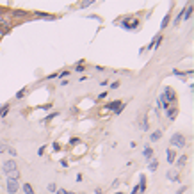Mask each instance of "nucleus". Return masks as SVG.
<instances>
[{"label": "nucleus", "mask_w": 194, "mask_h": 194, "mask_svg": "<svg viewBox=\"0 0 194 194\" xmlns=\"http://www.w3.org/2000/svg\"><path fill=\"white\" fill-rule=\"evenodd\" d=\"M162 98H164V101L167 105H175V103H176V94H175V91H173L171 87H166L164 89Z\"/></svg>", "instance_id": "obj_1"}, {"label": "nucleus", "mask_w": 194, "mask_h": 194, "mask_svg": "<svg viewBox=\"0 0 194 194\" xmlns=\"http://www.w3.org/2000/svg\"><path fill=\"white\" fill-rule=\"evenodd\" d=\"M171 146H175V148H183L185 146V137L182 136V134H173L171 136Z\"/></svg>", "instance_id": "obj_2"}, {"label": "nucleus", "mask_w": 194, "mask_h": 194, "mask_svg": "<svg viewBox=\"0 0 194 194\" xmlns=\"http://www.w3.org/2000/svg\"><path fill=\"white\" fill-rule=\"evenodd\" d=\"M18 189H20V185H18V180H13V178H7V194H16L18 192Z\"/></svg>", "instance_id": "obj_3"}, {"label": "nucleus", "mask_w": 194, "mask_h": 194, "mask_svg": "<svg viewBox=\"0 0 194 194\" xmlns=\"http://www.w3.org/2000/svg\"><path fill=\"white\" fill-rule=\"evenodd\" d=\"M119 25H121L123 29H127V30H134V29L137 27V25H139V20H137V18H134L132 22H128V20H123V22L119 23Z\"/></svg>", "instance_id": "obj_4"}, {"label": "nucleus", "mask_w": 194, "mask_h": 194, "mask_svg": "<svg viewBox=\"0 0 194 194\" xmlns=\"http://www.w3.org/2000/svg\"><path fill=\"white\" fill-rule=\"evenodd\" d=\"M13 171H16V160H6L4 162V173L11 175Z\"/></svg>", "instance_id": "obj_5"}, {"label": "nucleus", "mask_w": 194, "mask_h": 194, "mask_svg": "<svg viewBox=\"0 0 194 194\" xmlns=\"http://www.w3.org/2000/svg\"><path fill=\"white\" fill-rule=\"evenodd\" d=\"M166 114H167V118H169V121L176 119V116H178V109H176V105L167 107V109H166Z\"/></svg>", "instance_id": "obj_6"}, {"label": "nucleus", "mask_w": 194, "mask_h": 194, "mask_svg": "<svg viewBox=\"0 0 194 194\" xmlns=\"http://www.w3.org/2000/svg\"><path fill=\"white\" fill-rule=\"evenodd\" d=\"M121 103H123L121 100H114V101H110V103H107V109L109 110H112V112H116L118 109L121 107Z\"/></svg>", "instance_id": "obj_7"}, {"label": "nucleus", "mask_w": 194, "mask_h": 194, "mask_svg": "<svg viewBox=\"0 0 194 194\" xmlns=\"http://www.w3.org/2000/svg\"><path fill=\"white\" fill-rule=\"evenodd\" d=\"M139 192L141 194H144L146 192V176H144V175H141V176H139Z\"/></svg>", "instance_id": "obj_8"}, {"label": "nucleus", "mask_w": 194, "mask_h": 194, "mask_svg": "<svg viewBox=\"0 0 194 194\" xmlns=\"http://www.w3.org/2000/svg\"><path fill=\"white\" fill-rule=\"evenodd\" d=\"M166 158H167V162H169V164H173V162H175V158H176L175 150H167V151H166Z\"/></svg>", "instance_id": "obj_9"}, {"label": "nucleus", "mask_w": 194, "mask_h": 194, "mask_svg": "<svg viewBox=\"0 0 194 194\" xmlns=\"http://www.w3.org/2000/svg\"><path fill=\"white\" fill-rule=\"evenodd\" d=\"M151 155H153V150H151V146H146L143 150V157L146 158V160H151Z\"/></svg>", "instance_id": "obj_10"}, {"label": "nucleus", "mask_w": 194, "mask_h": 194, "mask_svg": "<svg viewBox=\"0 0 194 194\" xmlns=\"http://www.w3.org/2000/svg\"><path fill=\"white\" fill-rule=\"evenodd\" d=\"M166 176H167V180H171V182H178L180 180V176H178V173L176 171H169Z\"/></svg>", "instance_id": "obj_11"}, {"label": "nucleus", "mask_w": 194, "mask_h": 194, "mask_svg": "<svg viewBox=\"0 0 194 194\" xmlns=\"http://www.w3.org/2000/svg\"><path fill=\"white\" fill-rule=\"evenodd\" d=\"M191 15H192V6H187L185 11H183V20H189Z\"/></svg>", "instance_id": "obj_12"}, {"label": "nucleus", "mask_w": 194, "mask_h": 194, "mask_svg": "<svg viewBox=\"0 0 194 194\" xmlns=\"http://www.w3.org/2000/svg\"><path fill=\"white\" fill-rule=\"evenodd\" d=\"M157 167H158V162H157V158H155V160L151 158V160H150V164H148V169H150V171H157Z\"/></svg>", "instance_id": "obj_13"}, {"label": "nucleus", "mask_w": 194, "mask_h": 194, "mask_svg": "<svg viewBox=\"0 0 194 194\" xmlns=\"http://www.w3.org/2000/svg\"><path fill=\"white\" fill-rule=\"evenodd\" d=\"M23 192L25 194H34V189H32V185H30V183H23Z\"/></svg>", "instance_id": "obj_14"}, {"label": "nucleus", "mask_w": 194, "mask_h": 194, "mask_svg": "<svg viewBox=\"0 0 194 194\" xmlns=\"http://www.w3.org/2000/svg\"><path fill=\"white\" fill-rule=\"evenodd\" d=\"M160 137H162V132H160V130H155V132L150 136V139H151V141H158Z\"/></svg>", "instance_id": "obj_15"}, {"label": "nucleus", "mask_w": 194, "mask_h": 194, "mask_svg": "<svg viewBox=\"0 0 194 194\" xmlns=\"http://www.w3.org/2000/svg\"><path fill=\"white\" fill-rule=\"evenodd\" d=\"M185 162H187V157L185 155H182V157H178V160H176V166H178V167H183Z\"/></svg>", "instance_id": "obj_16"}, {"label": "nucleus", "mask_w": 194, "mask_h": 194, "mask_svg": "<svg viewBox=\"0 0 194 194\" xmlns=\"http://www.w3.org/2000/svg\"><path fill=\"white\" fill-rule=\"evenodd\" d=\"M169 18H171V16H169V13H167V15H166V18L162 20V23H160V29H162V30L167 27V23H169Z\"/></svg>", "instance_id": "obj_17"}, {"label": "nucleus", "mask_w": 194, "mask_h": 194, "mask_svg": "<svg viewBox=\"0 0 194 194\" xmlns=\"http://www.w3.org/2000/svg\"><path fill=\"white\" fill-rule=\"evenodd\" d=\"M7 112H9V105L6 103L4 107H0V118H4V116L7 114Z\"/></svg>", "instance_id": "obj_18"}, {"label": "nucleus", "mask_w": 194, "mask_h": 194, "mask_svg": "<svg viewBox=\"0 0 194 194\" xmlns=\"http://www.w3.org/2000/svg\"><path fill=\"white\" fill-rule=\"evenodd\" d=\"M57 116H59V112L55 110V112H52V114H48V116H46V118H45V121H50V119H54V118H57Z\"/></svg>", "instance_id": "obj_19"}, {"label": "nucleus", "mask_w": 194, "mask_h": 194, "mask_svg": "<svg viewBox=\"0 0 194 194\" xmlns=\"http://www.w3.org/2000/svg\"><path fill=\"white\" fill-rule=\"evenodd\" d=\"M7 178H13V180H18V178H20V173H18V169H16V171H13V173H11V175H9Z\"/></svg>", "instance_id": "obj_20"}, {"label": "nucleus", "mask_w": 194, "mask_h": 194, "mask_svg": "<svg viewBox=\"0 0 194 194\" xmlns=\"http://www.w3.org/2000/svg\"><path fill=\"white\" fill-rule=\"evenodd\" d=\"M46 189H48V192H55V191H57V185H55V183H48Z\"/></svg>", "instance_id": "obj_21"}, {"label": "nucleus", "mask_w": 194, "mask_h": 194, "mask_svg": "<svg viewBox=\"0 0 194 194\" xmlns=\"http://www.w3.org/2000/svg\"><path fill=\"white\" fill-rule=\"evenodd\" d=\"M25 93H27V87H25V89H22V91H18V93H16V98H23V96H25Z\"/></svg>", "instance_id": "obj_22"}, {"label": "nucleus", "mask_w": 194, "mask_h": 194, "mask_svg": "<svg viewBox=\"0 0 194 194\" xmlns=\"http://www.w3.org/2000/svg\"><path fill=\"white\" fill-rule=\"evenodd\" d=\"M55 194H73V192H71V191H66V189H57Z\"/></svg>", "instance_id": "obj_23"}, {"label": "nucleus", "mask_w": 194, "mask_h": 194, "mask_svg": "<svg viewBox=\"0 0 194 194\" xmlns=\"http://www.w3.org/2000/svg\"><path fill=\"white\" fill-rule=\"evenodd\" d=\"M91 4H94L93 0H86V2H82V4H80V7H89Z\"/></svg>", "instance_id": "obj_24"}, {"label": "nucleus", "mask_w": 194, "mask_h": 194, "mask_svg": "<svg viewBox=\"0 0 194 194\" xmlns=\"http://www.w3.org/2000/svg\"><path fill=\"white\" fill-rule=\"evenodd\" d=\"M68 75H70V71H68V70H64V71H61V73H59L57 77H59V79H64V77H68Z\"/></svg>", "instance_id": "obj_25"}, {"label": "nucleus", "mask_w": 194, "mask_h": 194, "mask_svg": "<svg viewBox=\"0 0 194 194\" xmlns=\"http://www.w3.org/2000/svg\"><path fill=\"white\" fill-rule=\"evenodd\" d=\"M52 148H54V151H59V150H61V144H59V143H54V144H52Z\"/></svg>", "instance_id": "obj_26"}, {"label": "nucleus", "mask_w": 194, "mask_h": 194, "mask_svg": "<svg viewBox=\"0 0 194 194\" xmlns=\"http://www.w3.org/2000/svg\"><path fill=\"white\" fill-rule=\"evenodd\" d=\"M143 130H148V119L143 118Z\"/></svg>", "instance_id": "obj_27"}, {"label": "nucleus", "mask_w": 194, "mask_h": 194, "mask_svg": "<svg viewBox=\"0 0 194 194\" xmlns=\"http://www.w3.org/2000/svg\"><path fill=\"white\" fill-rule=\"evenodd\" d=\"M80 141L77 139V137H73V139H70V144H79Z\"/></svg>", "instance_id": "obj_28"}, {"label": "nucleus", "mask_w": 194, "mask_h": 194, "mask_svg": "<svg viewBox=\"0 0 194 194\" xmlns=\"http://www.w3.org/2000/svg\"><path fill=\"white\" fill-rule=\"evenodd\" d=\"M13 15H15V16H25V13H23V11H15Z\"/></svg>", "instance_id": "obj_29"}, {"label": "nucleus", "mask_w": 194, "mask_h": 194, "mask_svg": "<svg viewBox=\"0 0 194 194\" xmlns=\"http://www.w3.org/2000/svg\"><path fill=\"white\" fill-rule=\"evenodd\" d=\"M41 109H43V110H50V109H52V103H46V105H43Z\"/></svg>", "instance_id": "obj_30"}, {"label": "nucleus", "mask_w": 194, "mask_h": 194, "mask_svg": "<svg viewBox=\"0 0 194 194\" xmlns=\"http://www.w3.org/2000/svg\"><path fill=\"white\" fill-rule=\"evenodd\" d=\"M75 71H77V73H82V71H84V66H77V68H75Z\"/></svg>", "instance_id": "obj_31"}, {"label": "nucleus", "mask_w": 194, "mask_h": 194, "mask_svg": "<svg viewBox=\"0 0 194 194\" xmlns=\"http://www.w3.org/2000/svg\"><path fill=\"white\" fill-rule=\"evenodd\" d=\"M45 153V146H41V148H39V150H37V155H39V157H41V155H43Z\"/></svg>", "instance_id": "obj_32"}, {"label": "nucleus", "mask_w": 194, "mask_h": 194, "mask_svg": "<svg viewBox=\"0 0 194 194\" xmlns=\"http://www.w3.org/2000/svg\"><path fill=\"white\" fill-rule=\"evenodd\" d=\"M116 87H119V82H112L110 84V89H116Z\"/></svg>", "instance_id": "obj_33"}, {"label": "nucleus", "mask_w": 194, "mask_h": 194, "mask_svg": "<svg viewBox=\"0 0 194 194\" xmlns=\"http://www.w3.org/2000/svg\"><path fill=\"white\" fill-rule=\"evenodd\" d=\"M7 151H9V153H11V155H13V157H15V155H16V150H15V148H7Z\"/></svg>", "instance_id": "obj_34"}, {"label": "nucleus", "mask_w": 194, "mask_h": 194, "mask_svg": "<svg viewBox=\"0 0 194 194\" xmlns=\"http://www.w3.org/2000/svg\"><path fill=\"white\" fill-rule=\"evenodd\" d=\"M61 166H63V167H68V160H64V158H63V160H61Z\"/></svg>", "instance_id": "obj_35"}, {"label": "nucleus", "mask_w": 194, "mask_h": 194, "mask_svg": "<svg viewBox=\"0 0 194 194\" xmlns=\"http://www.w3.org/2000/svg\"><path fill=\"white\" fill-rule=\"evenodd\" d=\"M185 191H187V187H182V189H178V192H176V194H183Z\"/></svg>", "instance_id": "obj_36"}, {"label": "nucleus", "mask_w": 194, "mask_h": 194, "mask_svg": "<svg viewBox=\"0 0 194 194\" xmlns=\"http://www.w3.org/2000/svg\"><path fill=\"white\" fill-rule=\"evenodd\" d=\"M137 192H139V187H134V189H132V192H130V194H137Z\"/></svg>", "instance_id": "obj_37"}, {"label": "nucleus", "mask_w": 194, "mask_h": 194, "mask_svg": "<svg viewBox=\"0 0 194 194\" xmlns=\"http://www.w3.org/2000/svg\"><path fill=\"white\" fill-rule=\"evenodd\" d=\"M101 192H103L101 189H94V194H101Z\"/></svg>", "instance_id": "obj_38"}, {"label": "nucleus", "mask_w": 194, "mask_h": 194, "mask_svg": "<svg viewBox=\"0 0 194 194\" xmlns=\"http://www.w3.org/2000/svg\"><path fill=\"white\" fill-rule=\"evenodd\" d=\"M114 194H121V192H114Z\"/></svg>", "instance_id": "obj_39"}]
</instances>
